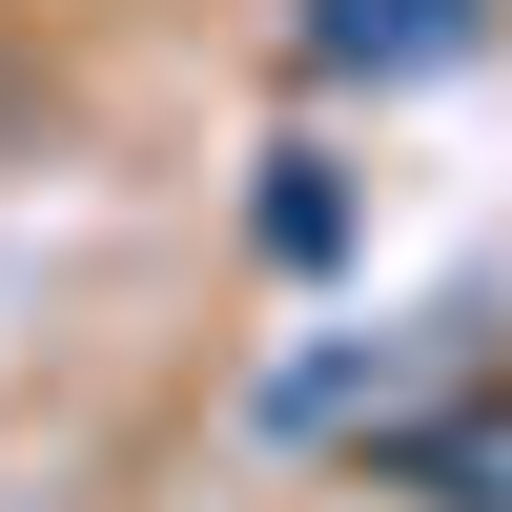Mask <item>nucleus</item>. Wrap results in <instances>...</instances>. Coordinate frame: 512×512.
<instances>
[{
  "instance_id": "nucleus-1",
  "label": "nucleus",
  "mask_w": 512,
  "mask_h": 512,
  "mask_svg": "<svg viewBox=\"0 0 512 512\" xmlns=\"http://www.w3.org/2000/svg\"><path fill=\"white\" fill-rule=\"evenodd\" d=\"M451 41H472V0H308V62H369V82L451 62Z\"/></svg>"
},
{
  "instance_id": "nucleus-2",
  "label": "nucleus",
  "mask_w": 512,
  "mask_h": 512,
  "mask_svg": "<svg viewBox=\"0 0 512 512\" xmlns=\"http://www.w3.org/2000/svg\"><path fill=\"white\" fill-rule=\"evenodd\" d=\"M431 472H472L451 512H512V410H472V431H431Z\"/></svg>"
}]
</instances>
